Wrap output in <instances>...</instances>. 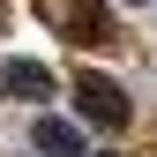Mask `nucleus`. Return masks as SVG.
I'll return each instance as SVG.
<instances>
[{"mask_svg":"<svg viewBox=\"0 0 157 157\" xmlns=\"http://www.w3.org/2000/svg\"><path fill=\"white\" fill-rule=\"evenodd\" d=\"M75 105H82V120H90L97 135H120V127L135 120L127 90L112 82V75H97V67H82V75H75Z\"/></svg>","mask_w":157,"mask_h":157,"instance_id":"f257e3e1","label":"nucleus"},{"mask_svg":"<svg viewBox=\"0 0 157 157\" xmlns=\"http://www.w3.org/2000/svg\"><path fill=\"white\" fill-rule=\"evenodd\" d=\"M37 150H45V157H82V135H75V120H60V112H37Z\"/></svg>","mask_w":157,"mask_h":157,"instance_id":"7ed1b4c3","label":"nucleus"},{"mask_svg":"<svg viewBox=\"0 0 157 157\" xmlns=\"http://www.w3.org/2000/svg\"><path fill=\"white\" fill-rule=\"evenodd\" d=\"M0 90H8L15 105H45V97H52V67L45 60H8V67H0Z\"/></svg>","mask_w":157,"mask_h":157,"instance_id":"f03ea898","label":"nucleus"},{"mask_svg":"<svg viewBox=\"0 0 157 157\" xmlns=\"http://www.w3.org/2000/svg\"><path fill=\"white\" fill-rule=\"evenodd\" d=\"M67 30L82 37V45H112V15H105V8H90V0H82L75 15H67Z\"/></svg>","mask_w":157,"mask_h":157,"instance_id":"20e7f679","label":"nucleus"},{"mask_svg":"<svg viewBox=\"0 0 157 157\" xmlns=\"http://www.w3.org/2000/svg\"><path fill=\"white\" fill-rule=\"evenodd\" d=\"M82 157H112V150H82Z\"/></svg>","mask_w":157,"mask_h":157,"instance_id":"39448f33","label":"nucleus"}]
</instances>
